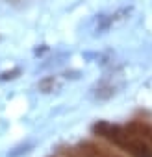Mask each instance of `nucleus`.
I'll return each instance as SVG.
<instances>
[{"instance_id": "1", "label": "nucleus", "mask_w": 152, "mask_h": 157, "mask_svg": "<svg viewBox=\"0 0 152 157\" xmlns=\"http://www.w3.org/2000/svg\"><path fill=\"white\" fill-rule=\"evenodd\" d=\"M95 131L111 140L113 144H117L119 148L126 150L132 157H152V146L141 139L135 131H132L130 128L128 129H122L119 126H111V124H106V122H100L95 126Z\"/></svg>"}, {"instance_id": "3", "label": "nucleus", "mask_w": 152, "mask_h": 157, "mask_svg": "<svg viewBox=\"0 0 152 157\" xmlns=\"http://www.w3.org/2000/svg\"><path fill=\"white\" fill-rule=\"evenodd\" d=\"M132 131H135L141 139H145L150 146H152V126H148V124H145V122H134V124H130L128 126Z\"/></svg>"}, {"instance_id": "2", "label": "nucleus", "mask_w": 152, "mask_h": 157, "mask_svg": "<svg viewBox=\"0 0 152 157\" xmlns=\"http://www.w3.org/2000/svg\"><path fill=\"white\" fill-rule=\"evenodd\" d=\"M78 153L82 157H121L119 153H115L111 150H106V148H102V146H98L95 142H84L80 146Z\"/></svg>"}]
</instances>
